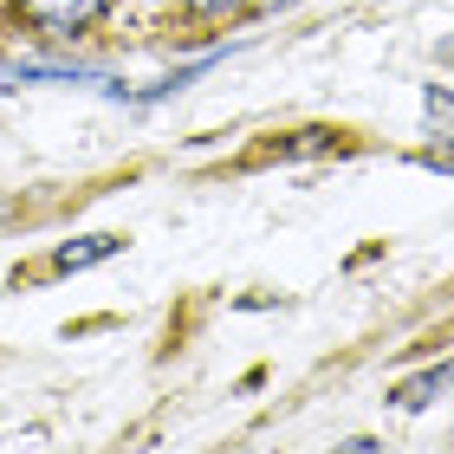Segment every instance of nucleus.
Wrapping results in <instances>:
<instances>
[{
	"instance_id": "nucleus-1",
	"label": "nucleus",
	"mask_w": 454,
	"mask_h": 454,
	"mask_svg": "<svg viewBox=\"0 0 454 454\" xmlns=\"http://www.w3.org/2000/svg\"><path fill=\"white\" fill-rule=\"evenodd\" d=\"M105 7H111V0H20V13H27L33 27L59 33V39L98 27V20H105Z\"/></svg>"
},
{
	"instance_id": "nucleus-2",
	"label": "nucleus",
	"mask_w": 454,
	"mask_h": 454,
	"mask_svg": "<svg viewBox=\"0 0 454 454\" xmlns=\"http://www.w3.org/2000/svg\"><path fill=\"white\" fill-rule=\"evenodd\" d=\"M123 247V234H85V240H66L59 254L46 260V273H85V266H98V260H111Z\"/></svg>"
},
{
	"instance_id": "nucleus-3",
	"label": "nucleus",
	"mask_w": 454,
	"mask_h": 454,
	"mask_svg": "<svg viewBox=\"0 0 454 454\" xmlns=\"http://www.w3.org/2000/svg\"><path fill=\"white\" fill-rule=\"evenodd\" d=\"M448 383H454V357H448L442 370H422V377L396 383V396H389V403H396V409H428V403H435V396H442Z\"/></svg>"
},
{
	"instance_id": "nucleus-4",
	"label": "nucleus",
	"mask_w": 454,
	"mask_h": 454,
	"mask_svg": "<svg viewBox=\"0 0 454 454\" xmlns=\"http://www.w3.org/2000/svg\"><path fill=\"white\" fill-rule=\"evenodd\" d=\"M195 20H227V13H247V7H260V0H182Z\"/></svg>"
},
{
	"instance_id": "nucleus-5",
	"label": "nucleus",
	"mask_w": 454,
	"mask_h": 454,
	"mask_svg": "<svg viewBox=\"0 0 454 454\" xmlns=\"http://www.w3.org/2000/svg\"><path fill=\"white\" fill-rule=\"evenodd\" d=\"M338 454H383V448H377V442H370V435H350V442H344Z\"/></svg>"
},
{
	"instance_id": "nucleus-6",
	"label": "nucleus",
	"mask_w": 454,
	"mask_h": 454,
	"mask_svg": "<svg viewBox=\"0 0 454 454\" xmlns=\"http://www.w3.org/2000/svg\"><path fill=\"white\" fill-rule=\"evenodd\" d=\"M13 215H20V201H0V227H7Z\"/></svg>"
},
{
	"instance_id": "nucleus-7",
	"label": "nucleus",
	"mask_w": 454,
	"mask_h": 454,
	"mask_svg": "<svg viewBox=\"0 0 454 454\" xmlns=\"http://www.w3.org/2000/svg\"><path fill=\"white\" fill-rule=\"evenodd\" d=\"M273 7H299V0H260V13H273Z\"/></svg>"
}]
</instances>
